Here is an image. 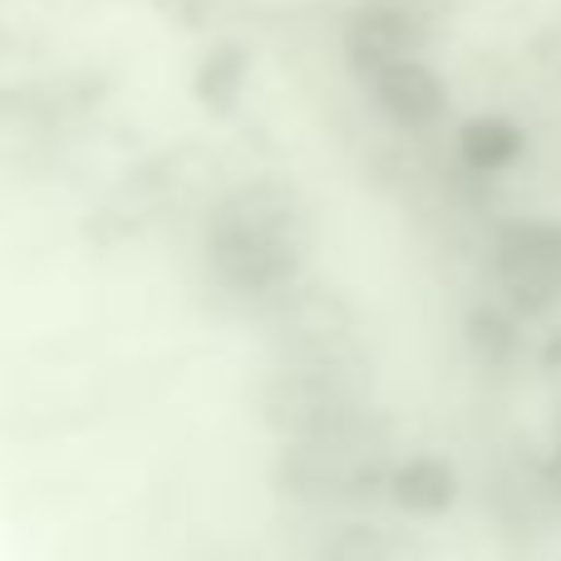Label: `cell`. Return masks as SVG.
<instances>
[{"label": "cell", "instance_id": "1", "mask_svg": "<svg viewBox=\"0 0 561 561\" xmlns=\"http://www.w3.org/2000/svg\"><path fill=\"white\" fill-rule=\"evenodd\" d=\"M389 434L375 409L340 419L330 428H316L306 438H286L276 458V483L286 497L310 507H350L385 497V478L394 463Z\"/></svg>", "mask_w": 561, "mask_h": 561}, {"label": "cell", "instance_id": "2", "mask_svg": "<svg viewBox=\"0 0 561 561\" xmlns=\"http://www.w3.org/2000/svg\"><path fill=\"white\" fill-rule=\"evenodd\" d=\"M493 272L513 316H547L561 306V222L523 217L497 232Z\"/></svg>", "mask_w": 561, "mask_h": 561}, {"label": "cell", "instance_id": "3", "mask_svg": "<svg viewBox=\"0 0 561 561\" xmlns=\"http://www.w3.org/2000/svg\"><path fill=\"white\" fill-rule=\"evenodd\" d=\"M463 497V478L444 454H399L385 478V503L399 517L414 523H438Z\"/></svg>", "mask_w": 561, "mask_h": 561}, {"label": "cell", "instance_id": "4", "mask_svg": "<svg viewBox=\"0 0 561 561\" xmlns=\"http://www.w3.org/2000/svg\"><path fill=\"white\" fill-rule=\"evenodd\" d=\"M310 561H424V547L404 523L369 513H350L320 533Z\"/></svg>", "mask_w": 561, "mask_h": 561}, {"label": "cell", "instance_id": "5", "mask_svg": "<svg viewBox=\"0 0 561 561\" xmlns=\"http://www.w3.org/2000/svg\"><path fill=\"white\" fill-rule=\"evenodd\" d=\"M375 94H379V104L389 108V118H399V124H409V128L434 124V118L448 108L444 79H438L428 65H419L414 55L394 59V65L379 69V75H375Z\"/></svg>", "mask_w": 561, "mask_h": 561}, {"label": "cell", "instance_id": "6", "mask_svg": "<svg viewBox=\"0 0 561 561\" xmlns=\"http://www.w3.org/2000/svg\"><path fill=\"white\" fill-rule=\"evenodd\" d=\"M523 148H527L523 128L503 114H478L458 128V153H463V163L478 168V173H503V168H513L517 158H523Z\"/></svg>", "mask_w": 561, "mask_h": 561}, {"label": "cell", "instance_id": "7", "mask_svg": "<svg viewBox=\"0 0 561 561\" xmlns=\"http://www.w3.org/2000/svg\"><path fill=\"white\" fill-rule=\"evenodd\" d=\"M468 340H473V350L483 359L503 365V359H513V350H517V316L503 306H483L473 320H468Z\"/></svg>", "mask_w": 561, "mask_h": 561}, {"label": "cell", "instance_id": "8", "mask_svg": "<svg viewBox=\"0 0 561 561\" xmlns=\"http://www.w3.org/2000/svg\"><path fill=\"white\" fill-rule=\"evenodd\" d=\"M542 493L552 497V503H561V444H552V454H547V463H542Z\"/></svg>", "mask_w": 561, "mask_h": 561}, {"label": "cell", "instance_id": "9", "mask_svg": "<svg viewBox=\"0 0 561 561\" xmlns=\"http://www.w3.org/2000/svg\"><path fill=\"white\" fill-rule=\"evenodd\" d=\"M552 444H561V409H557V428H552Z\"/></svg>", "mask_w": 561, "mask_h": 561}]
</instances>
